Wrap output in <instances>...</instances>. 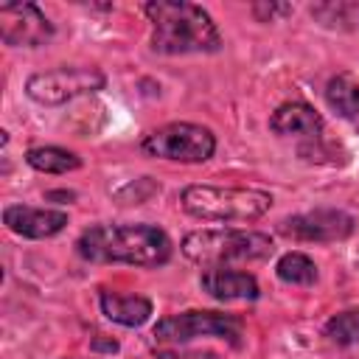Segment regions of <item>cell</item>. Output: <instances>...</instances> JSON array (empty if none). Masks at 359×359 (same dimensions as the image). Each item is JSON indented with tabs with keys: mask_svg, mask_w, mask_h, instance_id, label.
<instances>
[{
	"mask_svg": "<svg viewBox=\"0 0 359 359\" xmlns=\"http://www.w3.org/2000/svg\"><path fill=\"white\" fill-rule=\"evenodd\" d=\"M171 252L174 244L168 233L146 222H101L81 230V236L76 238V255L90 264H126L157 269L171 261Z\"/></svg>",
	"mask_w": 359,
	"mask_h": 359,
	"instance_id": "1",
	"label": "cell"
},
{
	"mask_svg": "<svg viewBox=\"0 0 359 359\" xmlns=\"http://www.w3.org/2000/svg\"><path fill=\"white\" fill-rule=\"evenodd\" d=\"M143 14L151 22V50L163 56L216 53L222 50V34L213 17L188 0H151L143 3Z\"/></svg>",
	"mask_w": 359,
	"mask_h": 359,
	"instance_id": "2",
	"label": "cell"
},
{
	"mask_svg": "<svg viewBox=\"0 0 359 359\" xmlns=\"http://www.w3.org/2000/svg\"><path fill=\"white\" fill-rule=\"evenodd\" d=\"M272 194L264 188L241 185H185L180 191V208L199 222L250 224L269 213Z\"/></svg>",
	"mask_w": 359,
	"mask_h": 359,
	"instance_id": "3",
	"label": "cell"
},
{
	"mask_svg": "<svg viewBox=\"0 0 359 359\" xmlns=\"http://www.w3.org/2000/svg\"><path fill=\"white\" fill-rule=\"evenodd\" d=\"M182 255L202 266H233L250 261H266L275 252V241L261 230L241 227H205L191 230L182 244Z\"/></svg>",
	"mask_w": 359,
	"mask_h": 359,
	"instance_id": "4",
	"label": "cell"
},
{
	"mask_svg": "<svg viewBox=\"0 0 359 359\" xmlns=\"http://www.w3.org/2000/svg\"><path fill=\"white\" fill-rule=\"evenodd\" d=\"M140 151L154 160H171V163H205L216 151V135L191 121H171L157 129H151L140 140Z\"/></svg>",
	"mask_w": 359,
	"mask_h": 359,
	"instance_id": "5",
	"label": "cell"
},
{
	"mask_svg": "<svg viewBox=\"0 0 359 359\" xmlns=\"http://www.w3.org/2000/svg\"><path fill=\"white\" fill-rule=\"evenodd\" d=\"M241 331H244V320L238 314H224L213 309H188L180 314H168L157 320L151 328L160 345H185L196 337H219L238 345Z\"/></svg>",
	"mask_w": 359,
	"mask_h": 359,
	"instance_id": "6",
	"label": "cell"
},
{
	"mask_svg": "<svg viewBox=\"0 0 359 359\" xmlns=\"http://www.w3.org/2000/svg\"><path fill=\"white\" fill-rule=\"evenodd\" d=\"M107 76L93 65H62L53 70H39L25 79V95L39 107H59L79 95H93L104 90Z\"/></svg>",
	"mask_w": 359,
	"mask_h": 359,
	"instance_id": "7",
	"label": "cell"
},
{
	"mask_svg": "<svg viewBox=\"0 0 359 359\" xmlns=\"http://www.w3.org/2000/svg\"><path fill=\"white\" fill-rule=\"evenodd\" d=\"M356 230V219L339 208H314L306 213L286 216L278 224V233L292 241L303 244H331V241H345Z\"/></svg>",
	"mask_w": 359,
	"mask_h": 359,
	"instance_id": "8",
	"label": "cell"
},
{
	"mask_svg": "<svg viewBox=\"0 0 359 359\" xmlns=\"http://www.w3.org/2000/svg\"><path fill=\"white\" fill-rule=\"evenodd\" d=\"M53 22L36 3L0 6V39L8 48H39L53 39Z\"/></svg>",
	"mask_w": 359,
	"mask_h": 359,
	"instance_id": "9",
	"label": "cell"
},
{
	"mask_svg": "<svg viewBox=\"0 0 359 359\" xmlns=\"http://www.w3.org/2000/svg\"><path fill=\"white\" fill-rule=\"evenodd\" d=\"M3 224L22 238H53L67 227V213L56 208H31V205H6Z\"/></svg>",
	"mask_w": 359,
	"mask_h": 359,
	"instance_id": "10",
	"label": "cell"
},
{
	"mask_svg": "<svg viewBox=\"0 0 359 359\" xmlns=\"http://www.w3.org/2000/svg\"><path fill=\"white\" fill-rule=\"evenodd\" d=\"M199 286L205 294H210L219 303L258 300V294H261L255 275L236 269V266H205L199 275Z\"/></svg>",
	"mask_w": 359,
	"mask_h": 359,
	"instance_id": "11",
	"label": "cell"
},
{
	"mask_svg": "<svg viewBox=\"0 0 359 359\" xmlns=\"http://www.w3.org/2000/svg\"><path fill=\"white\" fill-rule=\"evenodd\" d=\"M269 129L278 137H300L303 143H309V140H320L323 137L325 121L306 101H283L269 115Z\"/></svg>",
	"mask_w": 359,
	"mask_h": 359,
	"instance_id": "12",
	"label": "cell"
},
{
	"mask_svg": "<svg viewBox=\"0 0 359 359\" xmlns=\"http://www.w3.org/2000/svg\"><path fill=\"white\" fill-rule=\"evenodd\" d=\"M98 306L101 314L109 323H118L123 328H140L151 320V300L143 294H123V292H112V289H101L98 292Z\"/></svg>",
	"mask_w": 359,
	"mask_h": 359,
	"instance_id": "13",
	"label": "cell"
},
{
	"mask_svg": "<svg viewBox=\"0 0 359 359\" xmlns=\"http://www.w3.org/2000/svg\"><path fill=\"white\" fill-rule=\"evenodd\" d=\"M325 101L328 107L345 118V121H359V76L353 73H337L325 84Z\"/></svg>",
	"mask_w": 359,
	"mask_h": 359,
	"instance_id": "14",
	"label": "cell"
},
{
	"mask_svg": "<svg viewBox=\"0 0 359 359\" xmlns=\"http://www.w3.org/2000/svg\"><path fill=\"white\" fill-rule=\"evenodd\" d=\"M25 163L39 174H70L81 168V157L62 146H34L25 151Z\"/></svg>",
	"mask_w": 359,
	"mask_h": 359,
	"instance_id": "15",
	"label": "cell"
},
{
	"mask_svg": "<svg viewBox=\"0 0 359 359\" xmlns=\"http://www.w3.org/2000/svg\"><path fill=\"white\" fill-rule=\"evenodd\" d=\"M314 22L331 31H353L359 28V3L353 0H323L309 6Z\"/></svg>",
	"mask_w": 359,
	"mask_h": 359,
	"instance_id": "16",
	"label": "cell"
},
{
	"mask_svg": "<svg viewBox=\"0 0 359 359\" xmlns=\"http://www.w3.org/2000/svg\"><path fill=\"white\" fill-rule=\"evenodd\" d=\"M275 275H278L280 283H289V286H314L320 272H317L314 258H309L300 250H292V252H283L278 258Z\"/></svg>",
	"mask_w": 359,
	"mask_h": 359,
	"instance_id": "17",
	"label": "cell"
},
{
	"mask_svg": "<svg viewBox=\"0 0 359 359\" xmlns=\"http://www.w3.org/2000/svg\"><path fill=\"white\" fill-rule=\"evenodd\" d=\"M323 334L328 342L348 348V345H359V309H345L337 311L334 317H328V323L323 325Z\"/></svg>",
	"mask_w": 359,
	"mask_h": 359,
	"instance_id": "18",
	"label": "cell"
},
{
	"mask_svg": "<svg viewBox=\"0 0 359 359\" xmlns=\"http://www.w3.org/2000/svg\"><path fill=\"white\" fill-rule=\"evenodd\" d=\"M154 359H216L210 351H185L182 345H160L154 351Z\"/></svg>",
	"mask_w": 359,
	"mask_h": 359,
	"instance_id": "19",
	"label": "cell"
},
{
	"mask_svg": "<svg viewBox=\"0 0 359 359\" xmlns=\"http://www.w3.org/2000/svg\"><path fill=\"white\" fill-rule=\"evenodd\" d=\"M294 8L289 3H252V14L258 22H272L275 17H283V14H292Z\"/></svg>",
	"mask_w": 359,
	"mask_h": 359,
	"instance_id": "20",
	"label": "cell"
},
{
	"mask_svg": "<svg viewBox=\"0 0 359 359\" xmlns=\"http://www.w3.org/2000/svg\"><path fill=\"white\" fill-rule=\"evenodd\" d=\"M45 199H76V194L73 191H48Z\"/></svg>",
	"mask_w": 359,
	"mask_h": 359,
	"instance_id": "21",
	"label": "cell"
},
{
	"mask_svg": "<svg viewBox=\"0 0 359 359\" xmlns=\"http://www.w3.org/2000/svg\"><path fill=\"white\" fill-rule=\"evenodd\" d=\"M353 126H356V132H359V121H353Z\"/></svg>",
	"mask_w": 359,
	"mask_h": 359,
	"instance_id": "22",
	"label": "cell"
}]
</instances>
